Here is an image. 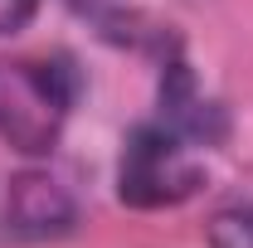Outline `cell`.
Listing matches in <instances>:
<instances>
[{
  "label": "cell",
  "mask_w": 253,
  "mask_h": 248,
  "mask_svg": "<svg viewBox=\"0 0 253 248\" xmlns=\"http://www.w3.org/2000/svg\"><path fill=\"white\" fill-rule=\"evenodd\" d=\"M73 102V68L63 59L0 63V136L25 156H44L59 141Z\"/></svg>",
  "instance_id": "6da1fadb"
},
{
  "label": "cell",
  "mask_w": 253,
  "mask_h": 248,
  "mask_svg": "<svg viewBox=\"0 0 253 248\" xmlns=\"http://www.w3.org/2000/svg\"><path fill=\"white\" fill-rule=\"evenodd\" d=\"M185 136H175L170 126H136L122 151V170H117V195L131 209H161V205H180L195 195L200 170L180 151Z\"/></svg>",
  "instance_id": "7a4b0ae2"
},
{
  "label": "cell",
  "mask_w": 253,
  "mask_h": 248,
  "mask_svg": "<svg viewBox=\"0 0 253 248\" xmlns=\"http://www.w3.org/2000/svg\"><path fill=\"white\" fill-rule=\"evenodd\" d=\"M78 205L49 170H20L5 190V224L20 239H59L73 229Z\"/></svg>",
  "instance_id": "3957f363"
},
{
  "label": "cell",
  "mask_w": 253,
  "mask_h": 248,
  "mask_svg": "<svg viewBox=\"0 0 253 248\" xmlns=\"http://www.w3.org/2000/svg\"><path fill=\"white\" fill-rule=\"evenodd\" d=\"M210 248H253V205H229L205 229Z\"/></svg>",
  "instance_id": "277c9868"
}]
</instances>
